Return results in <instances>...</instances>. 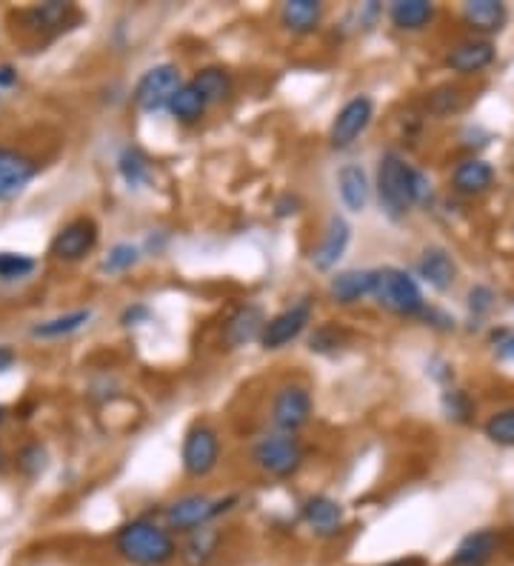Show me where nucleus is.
<instances>
[{"mask_svg":"<svg viewBox=\"0 0 514 566\" xmlns=\"http://www.w3.org/2000/svg\"><path fill=\"white\" fill-rule=\"evenodd\" d=\"M115 546L120 555L135 566H163L178 555L172 532L155 521H146V518L120 526Z\"/></svg>","mask_w":514,"mask_h":566,"instance_id":"1","label":"nucleus"},{"mask_svg":"<svg viewBox=\"0 0 514 566\" xmlns=\"http://www.w3.org/2000/svg\"><path fill=\"white\" fill-rule=\"evenodd\" d=\"M415 175L417 169H412L397 152H386L380 158V166H377V201H380V209L392 221L406 218V212L417 203Z\"/></svg>","mask_w":514,"mask_h":566,"instance_id":"2","label":"nucleus"},{"mask_svg":"<svg viewBox=\"0 0 514 566\" xmlns=\"http://www.w3.org/2000/svg\"><path fill=\"white\" fill-rule=\"evenodd\" d=\"M372 295L377 298V304L392 309L397 315H420L426 309L423 292H420L415 278L409 272L397 269V266L377 269V283Z\"/></svg>","mask_w":514,"mask_h":566,"instance_id":"3","label":"nucleus"},{"mask_svg":"<svg viewBox=\"0 0 514 566\" xmlns=\"http://www.w3.org/2000/svg\"><path fill=\"white\" fill-rule=\"evenodd\" d=\"M238 498H209V495H186L175 504L166 506V526L178 532H192L200 526H209L226 509H232Z\"/></svg>","mask_w":514,"mask_h":566,"instance_id":"4","label":"nucleus"},{"mask_svg":"<svg viewBox=\"0 0 514 566\" xmlns=\"http://www.w3.org/2000/svg\"><path fill=\"white\" fill-rule=\"evenodd\" d=\"M252 458L263 472L275 478H289L303 464V446L292 435H266L263 441H257Z\"/></svg>","mask_w":514,"mask_h":566,"instance_id":"5","label":"nucleus"},{"mask_svg":"<svg viewBox=\"0 0 514 566\" xmlns=\"http://www.w3.org/2000/svg\"><path fill=\"white\" fill-rule=\"evenodd\" d=\"M180 86L183 83H180L178 66H172V63L152 66L149 72H143V78L135 86V103L143 112H158V109L172 103Z\"/></svg>","mask_w":514,"mask_h":566,"instance_id":"6","label":"nucleus"},{"mask_svg":"<svg viewBox=\"0 0 514 566\" xmlns=\"http://www.w3.org/2000/svg\"><path fill=\"white\" fill-rule=\"evenodd\" d=\"M220 458V441L218 432L212 426L195 424L186 432V441H183V469L192 475V478H203L209 475Z\"/></svg>","mask_w":514,"mask_h":566,"instance_id":"7","label":"nucleus"},{"mask_svg":"<svg viewBox=\"0 0 514 566\" xmlns=\"http://www.w3.org/2000/svg\"><path fill=\"white\" fill-rule=\"evenodd\" d=\"M372 115H375V103L366 95H357L352 101L346 103L340 112H337L335 123L329 129V143L335 149H346L366 132V126L372 123Z\"/></svg>","mask_w":514,"mask_h":566,"instance_id":"8","label":"nucleus"},{"mask_svg":"<svg viewBox=\"0 0 514 566\" xmlns=\"http://www.w3.org/2000/svg\"><path fill=\"white\" fill-rule=\"evenodd\" d=\"M95 243H98V223L92 218H75L52 238L49 252L58 261H80L95 249Z\"/></svg>","mask_w":514,"mask_h":566,"instance_id":"9","label":"nucleus"},{"mask_svg":"<svg viewBox=\"0 0 514 566\" xmlns=\"http://www.w3.org/2000/svg\"><path fill=\"white\" fill-rule=\"evenodd\" d=\"M312 415V395L306 386H283L275 395L272 404V424L283 432L292 435L300 426H306Z\"/></svg>","mask_w":514,"mask_h":566,"instance_id":"10","label":"nucleus"},{"mask_svg":"<svg viewBox=\"0 0 514 566\" xmlns=\"http://www.w3.org/2000/svg\"><path fill=\"white\" fill-rule=\"evenodd\" d=\"M309 318H312V304L309 301H300V304L283 309L280 315L266 321L260 344H263V349H280V346L292 344L297 335L306 329Z\"/></svg>","mask_w":514,"mask_h":566,"instance_id":"11","label":"nucleus"},{"mask_svg":"<svg viewBox=\"0 0 514 566\" xmlns=\"http://www.w3.org/2000/svg\"><path fill=\"white\" fill-rule=\"evenodd\" d=\"M35 175H38V163L29 161L15 149L0 146V201L20 195Z\"/></svg>","mask_w":514,"mask_h":566,"instance_id":"12","label":"nucleus"},{"mask_svg":"<svg viewBox=\"0 0 514 566\" xmlns=\"http://www.w3.org/2000/svg\"><path fill=\"white\" fill-rule=\"evenodd\" d=\"M349 241H352V226H349V221L340 218V215H332L329 223H326L323 241H320V246L312 252L315 269L329 272L332 266H337V261H340V258L346 255V249H349Z\"/></svg>","mask_w":514,"mask_h":566,"instance_id":"13","label":"nucleus"},{"mask_svg":"<svg viewBox=\"0 0 514 566\" xmlns=\"http://www.w3.org/2000/svg\"><path fill=\"white\" fill-rule=\"evenodd\" d=\"M497 549H500V535L495 529H477L457 544L449 566H489Z\"/></svg>","mask_w":514,"mask_h":566,"instance_id":"14","label":"nucleus"},{"mask_svg":"<svg viewBox=\"0 0 514 566\" xmlns=\"http://www.w3.org/2000/svg\"><path fill=\"white\" fill-rule=\"evenodd\" d=\"M495 61V46L489 41H460L446 55V66L452 72H460V75H475V72H483L486 66H492Z\"/></svg>","mask_w":514,"mask_h":566,"instance_id":"15","label":"nucleus"},{"mask_svg":"<svg viewBox=\"0 0 514 566\" xmlns=\"http://www.w3.org/2000/svg\"><path fill=\"white\" fill-rule=\"evenodd\" d=\"M303 518H306V524L312 526L317 535H323V538L337 535V532L343 529V521H346L343 506L337 504L335 498H329V495H315V498H309L306 506H303Z\"/></svg>","mask_w":514,"mask_h":566,"instance_id":"16","label":"nucleus"},{"mask_svg":"<svg viewBox=\"0 0 514 566\" xmlns=\"http://www.w3.org/2000/svg\"><path fill=\"white\" fill-rule=\"evenodd\" d=\"M375 283L377 269H349V272H340L337 278H332L329 292L337 304H355L375 292Z\"/></svg>","mask_w":514,"mask_h":566,"instance_id":"17","label":"nucleus"},{"mask_svg":"<svg viewBox=\"0 0 514 566\" xmlns=\"http://www.w3.org/2000/svg\"><path fill=\"white\" fill-rule=\"evenodd\" d=\"M417 272H420V278L429 283V286H435L437 292H446V289H452V283L457 281V266L452 261V255L446 252V249H426L423 255H420V261H417Z\"/></svg>","mask_w":514,"mask_h":566,"instance_id":"18","label":"nucleus"},{"mask_svg":"<svg viewBox=\"0 0 514 566\" xmlns=\"http://www.w3.org/2000/svg\"><path fill=\"white\" fill-rule=\"evenodd\" d=\"M263 329H266V315H263V309H260V306H240L238 312L232 315V321L226 324L223 338H226V344L235 349V346H246L252 344V341H260Z\"/></svg>","mask_w":514,"mask_h":566,"instance_id":"19","label":"nucleus"},{"mask_svg":"<svg viewBox=\"0 0 514 566\" xmlns=\"http://www.w3.org/2000/svg\"><path fill=\"white\" fill-rule=\"evenodd\" d=\"M509 18L506 6L497 3V0H469L463 6V21L469 29L483 32V35H495L503 29V23Z\"/></svg>","mask_w":514,"mask_h":566,"instance_id":"20","label":"nucleus"},{"mask_svg":"<svg viewBox=\"0 0 514 566\" xmlns=\"http://www.w3.org/2000/svg\"><path fill=\"white\" fill-rule=\"evenodd\" d=\"M492 181H495V169H492V163L480 161V158L463 161L455 169V175H452L455 189L460 195H466V198H475L480 192H486V189L492 186Z\"/></svg>","mask_w":514,"mask_h":566,"instance_id":"21","label":"nucleus"},{"mask_svg":"<svg viewBox=\"0 0 514 566\" xmlns=\"http://www.w3.org/2000/svg\"><path fill=\"white\" fill-rule=\"evenodd\" d=\"M220 532L215 526H200L186 532V544L180 549V558L186 566H206L218 552Z\"/></svg>","mask_w":514,"mask_h":566,"instance_id":"22","label":"nucleus"},{"mask_svg":"<svg viewBox=\"0 0 514 566\" xmlns=\"http://www.w3.org/2000/svg\"><path fill=\"white\" fill-rule=\"evenodd\" d=\"M337 186H340V198L346 203L349 212H363L366 203H369V178L363 172V166L349 163L340 169L337 175Z\"/></svg>","mask_w":514,"mask_h":566,"instance_id":"23","label":"nucleus"},{"mask_svg":"<svg viewBox=\"0 0 514 566\" xmlns=\"http://www.w3.org/2000/svg\"><path fill=\"white\" fill-rule=\"evenodd\" d=\"M320 18H323V3H317V0H289L280 9V21L295 35H306V32L317 29Z\"/></svg>","mask_w":514,"mask_h":566,"instance_id":"24","label":"nucleus"},{"mask_svg":"<svg viewBox=\"0 0 514 566\" xmlns=\"http://www.w3.org/2000/svg\"><path fill=\"white\" fill-rule=\"evenodd\" d=\"M389 18L397 29L403 32H417L423 26H429L435 18V6L429 0H397L389 9Z\"/></svg>","mask_w":514,"mask_h":566,"instance_id":"25","label":"nucleus"},{"mask_svg":"<svg viewBox=\"0 0 514 566\" xmlns=\"http://www.w3.org/2000/svg\"><path fill=\"white\" fill-rule=\"evenodd\" d=\"M206 98L198 92V86L189 81L183 83L178 89V95L172 98V103H169V109H172V115L178 118V121L183 123H195L203 118V112H206Z\"/></svg>","mask_w":514,"mask_h":566,"instance_id":"26","label":"nucleus"},{"mask_svg":"<svg viewBox=\"0 0 514 566\" xmlns=\"http://www.w3.org/2000/svg\"><path fill=\"white\" fill-rule=\"evenodd\" d=\"M192 83L198 86V92L206 98V103L226 101L229 92H232V78H229V72H226V69H218V66L200 69Z\"/></svg>","mask_w":514,"mask_h":566,"instance_id":"27","label":"nucleus"},{"mask_svg":"<svg viewBox=\"0 0 514 566\" xmlns=\"http://www.w3.org/2000/svg\"><path fill=\"white\" fill-rule=\"evenodd\" d=\"M92 321V312L89 309H78V312H69V315H60L52 321H43L32 329L35 338H63V335H72L78 332L80 326H86Z\"/></svg>","mask_w":514,"mask_h":566,"instance_id":"28","label":"nucleus"},{"mask_svg":"<svg viewBox=\"0 0 514 566\" xmlns=\"http://www.w3.org/2000/svg\"><path fill=\"white\" fill-rule=\"evenodd\" d=\"M118 169L120 175H123V181L129 183V186H140V183L149 181V175H152L149 158L140 152L138 146H126V149L120 152Z\"/></svg>","mask_w":514,"mask_h":566,"instance_id":"29","label":"nucleus"},{"mask_svg":"<svg viewBox=\"0 0 514 566\" xmlns=\"http://www.w3.org/2000/svg\"><path fill=\"white\" fill-rule=\"evenodd\" d=\"M486 438L497 446H514V406L495 412L486 421Z\"/></svg>","mask_w":514,"mask_h":566,"instance_id":"30","label":"nucleus"},{"mask_svg":"<svg viewBox=\"0 0 514 566\" xmlns=\"http://www.w3.org/2000/svg\"><path fill=\"white\" fill-rule=\"evenodd\" d=\"M35 272V258L18 252H0V281H20Z\"/></svg>","mask_w":514,"mask_h":566,"instance_id":"31","label":"nucleus"},{"mask_svg":"<svg viewBox=\"0 0 514 566\" xmlns=\"http://www.w3.org/2000/svg\"><path fill=\"white\" fill-rule=\"evenodd\" d=\"M135 261H138V246H132V243H118V246L109 252L103 269H109V272H123V269H129Z\"/></svg>","mask_w":514,"mask_h":566,"instance_id":"32","label":"nucleus"},{"mask_svg":"<svg viewBox=\"0 0 514 566\" xmlns=\"http://www.w3.org/2000/svg\"><path fill=\"white\" fill-rule=\"evenodd\" d=\"M463 92L460 89H452V86H446V89H437L435 95H432V109L440 112V115H446V112H457L460 106H463V98H460Z\"/></svg>","mask_w":514,"mask_h":566,"instance_id":"33","label":"nucleus"},{"mask_svg":"<svg viewBox=\"0 0 514 566\" xmlns=\"http://www.w3.org/2000/svg\"><path fill=\"white\" fill-rule=\"evenodd\" d=\"M443 404H446L449 418H455V421H469V415H472V401L466 398V392H449V395L443 398Z\"/></svg>","mask_w":514,"mask_h":566,"instance_id":"34","label":"nucleus"},{"mask_svg":"<svg viewBox=\"0 0 514 566\" xmlns=\"http://www.w3.org/2000/svg\"><path fill=\"white\" fill-rule=\"evenodd\" d=\"M337 344H340V332L335 326H320L309 341V349L312 352H332Z\"/></svg>","mask_w":514,"mask_h":566,"instance_id":"35","label":"nucleus"},{"mask_svg":"<svg viewBox=\"0 0 514 566\" xmlns=\"http://www.w3.org/2000/svg\"><path fill=\"white\" fill-rule=\"evenodd\" d=\"M46 464V452L40 449L38 444L29 446V449H23V455H20V466L29 472V475H38L40 469Z\"/></svg>","mask_w":514,"mask_h":566,"instance_id":"36","label":"nucleus"},{"mask_svg":"<svg viewBox=\"0 0 514 566\" xmlns=\"http://www.w3.org/2000/svg\"><path fill=\"white\" fill-rule=\"evenodd\" d=\"M469 306H472L475 312H486V309L492 306V292H489L486 286H475V289L469 292Z\"/></svg>","mask_w":514,"mask_h":566,"instance_id":"37","label":"nucleus"},{"mask_svg":"<svg viewBox=\"0 0 514 566\" xmlns=\"http://www.w3.org/2000/svg\"><path fill=\"white\" fill-rule=\"evenodd\" d=\"M275 209L277 218H289V215H295L297 209H300V198H295V195H283V198L275 203Z\"/></svg>","mask_w":514,"mask_h":566,"instance_id":"38","label":"nucleus"},{"mask_svg":"<svg viewBox=\"0 0 514 566\" xmlns=\"http://www.w3.org/2000/svg\"><path fill=\"white\" fill-rule=\"evenodd\" d=\"M497 355L506 358V361H514V332L509 338H503V341L497 344Z\"/></svg>","mask_w":514,"mask_h":566,"instance_id":"39","label":"nucleus"},{"mask_svg":"<svg viewBox=\"0 0 514 566\" xmlns=\"http://www.w3.org/2000/svg\"><path fill=\"white\" fill-rule=\"evenodd\" d=\"M15 364V349H9V346H0V375L3 372H9Z\"/></svg>","mask_w":514,"mask_h":566,"instance_id":"40","label":"nucleus"},{"mask_svg":"<svg viewBox=\"0 0 514 566\" xmlns=\"http://www.w3.org/2000/svg\"><path fill=\"white\" fill-rule=\"evenodd\" d=\"M15 81H18V72H15L12 66H0V89H3V86H12Z\"/></svg>","mask_w":514,"mask_h":566,"instance_id":"41","label":"nucleus"},{"mask_svg":"<svg viewBox=\"0 0 514 566\" xmlns=\"http://www.w3.org/2000/svg\"><path fill=\"white\" fill-rule=\"evenodd\" d=\"M386 566H426V564H423V558H403V561H392V564Z\"/></svg>","mask_w":514,"mask_h":566,"instance_id":"42","label":"nucleus"},{"mask_svg":"<svg viewBox=\"0 0 514 566\" xmlns=\"http://www.w3.org/2000/svg\"><path fill=\"white\" fill-rule=\"evenodd\" d=\"M6 421V406H0V424Z\"/></svg>","mask_w":514,"mask_h":566,"instance_id":"43","label":"nucleus"}]
</instances>
